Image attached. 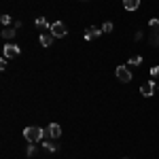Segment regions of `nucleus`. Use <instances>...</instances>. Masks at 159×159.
<instances>
[{
  "label": "nucleus",
  "instance_id": "nucleus-20",
  "mask_svg": "<svg viewBox=\"0 0 159 159\" xmlns=\"http://www.w3.org/2000/svg\"><path fill=\"white\" fill-rule=\"evenodd\" d=\"M125 159H127V157H125Z\"/></svg>",
  "mask_w": 159,
  "mask_h": 159
},
{
  "label": "nucleus",
  "instance_id": "nucleus-16",
  "mask_svg": "<svg viewBox=\"0 0 159 159\" xmlns=\"http://www.w3.org/2000/svg\"><path fill=\"white\" fill-rule=\"evenodd\" d=\"M25 153H28V155H34V153H36V147H34V142H30V144H28V151H25Z\"/></svg>",
  "mask_w": 159,
  "mask_h": 159
},
{
  "label": "nucleus",
  "instance_id": "nucleus-12",
  "mask_svg": "<svg viewBox=\"0 0 159 159\" xmlns=\"http://www.w3.org/2000/svg\"><path fill=\"white\" fill-rule=\"evenodd\" d=\"M15 36V30H13V28H4V30H2V38H13Z\"/></svg>",
  "mask_w": 159,
  "mask_h": 159
},
{
  "label": "nucleus",
  "instance_id": "nucleus-19",
  "mask_svg": "<svg viewBox=\"0 0 159 159\" xmlns=\"http://www.w3.org/2000/svg\"><path fill=\"white\" fill-rule=\"evenodd\" d=\"M0 68H2V70L7 68V57H2V60H0Z\"/></svg>",
  "mask_w": 159,
  "mask_h": 159
},
{
  "label": "nucleus",
  "instance_id": "nucleus-1",
  "mask_svg": "<svg viewBox=\"0 0 159 159\" xmlns=\"http://www.w3.org/2000/svg\"><path fill=\"white\" fill-rule=\"evenodd\" d=\"M24 138L28 142H38V140L45 138V129H40L38 125H30V127L24 129Z\"/></svg>",
  "mask_w": 159,
  "mask_h": 159
},
{
  "label": "nucleus",
  "instance_id": "nucleus-3",
  "mask_svg": "<svg viewBox=\"0 0 159 159\" xmlns=\"http://www.w3.org/2000/svg\"><path fill=\"white\" fill-rule=\"evenodd\" d=\"M115 74H117V79H119L121 83H129V81H132V72H129L127 66H117V68H115Z\"/></svg>",
  "mask_w": 159,
  "mask_h": 159
},
{
  "label": "nucleus",
  "instance_id": "nucleus-14",
  "mask_svg": "<svg viewBox=\"0 0 159 159\" xmlns=\"http://www.w3.org/2000/svg\"><path fill=\"white\" fill-rule=\"evenodd\" d=\"M102 32H112V21H106L102 25Z\"/></svg>",
  "mask_w": 159,
  "mask_h": 159
},
{
  "label": "nucleus",
  "instance_id": "nucleus-5",
  "mask_svg": "<svg viewBox=\"0 0 159 159\" xmlns=\"http://www.w3.org/2000/svg\"><path fill=\"white\" fill-rule=\"evenodd\" d=\"M21 53V49L17 47V45H4V57L9 60V57H17Z\"/></svg>",
  "mask_w": 159,
  "mask_h": 159
},
{
  "label": "nucleus",
  "instance_id": "nucleus-18",
  "mask_svg": "<svg viewBox=\"0 0 159 159\" xmlns=\"http://www.w3.org/2000/svg\"><path fill=\"white\" fill-rule=\"evenodd\" d=\"M151 76H159V66H153L151 68Z\"/></svg>",
  "mask_w": 159,
  "mask_h": 159
},
{
  "label": "nucleus",
  "instance_id": "nucleus-2",
  "mask_svg": "<svg viewBox=\"0 0 159 159\" xmlns=\"http://www.w3.org/2000/svg\"><path fill=\"white\" fill-rule=\"evenodd\" d=\"M49 30H51V34H53L55 38H64L66 34H68V28H66L64 21H55V24H51Z\"/></svg>",
  "mask_w": 159,
  "mask_h": 159
},
{
  "label": "nucleus",
  "instance_id": "nucleus-11",
  "mask_svg": "<svg viewBox=\"0 0 159 159\" xmlns=\"http://www.w3.org/2000/svg\"><path fill=\"white\" fill-rule=\"evenodd\" d=\"M36 28H51V24L45 19V17H38L36 19Z\"/></svg>",
  "mask_w": 159,
  "mask_h": 159
},
{
  "label": "nucleus",
  "instance_id": "nucleus-9",
  "mask_svg": "<svg viewBox=\"0 0 159 159\" xmlns=\"http://www.w3.org/2000/svg\"><path fill=\"white\" fill-rule=\"evenodd\" d=\"M123 7H125L127 11H136V9L140 7V0H123Z\"/></svg>",
  "mask_w": 159,
  "mask_h": 159
},
{
  "label": "nucleus",
  "instance_id": "nucleus-15",
  "mask_svg": "<svg viewBox=\"0 0 159 159\" xmlns=\"http://www.w3.org/2000/svg\"><path fill=\"white\" fill-rule=\"evenodd\" d=\"M0 24H2V25H9V24H11V17H9V15H2V17H0Z\"/></svg>",
  "mask_w": 159,
  "mask_h": 159
},
{
  "label": "nucleus",
  "instance_id": "nucleus-6",
  "mask_svg": "<svg viewBox=\"0 0 159 159\" xmlns=\"http://www.w3.org/2000/svg\"><path fill=\"white\" fill-rule=\"evenodd\" d=\"M100 34H102V30L96 28V25H89V28L85 30V38H87V40H93V38H98Z\"/></svg>",
  "mask_w": 159,
  "mask_h": 159
},
{
  "label": "nucleus",
  "instance_id": "nucleus-4",
  "mask_svg": "<svg viewBox=\"0 0 159 159\" xmlns=\"http://www.w3.org/2000/svg\"><path fill=\"white\" fill-rule=\"evenodd\" d=\"M153 91H155V83H153V81H147V83H142V85H140V93H142L144 98H151V96H153Z\"/></svg>",
  "mask_w": 159,
  "mask_h": 159
},
{
  "label": "nucleus",
  "instance_id": "nucleus-7",
  "mask_svg": "<svg viewBox=\"0 0 159 159\" xmlns=\"http://www.w3.org/2000/svg\"><path fill=\"white\" fill-rule=\"evenodd\" d=\"M47 134H49L51 138H60L61 136V127L57 125V123H51L49 127H47Z\"/></svg>",
  "mask_w": 159,
  "mask_h": 159
},
{
  "label": "nucleus",
  "instance_id": "nucleus-8",
  "mask_svg": "<svg viewBox=\"0 0 159 159\" xmlns=\"http://www.w3.org/2000/svg\"><path fill=\"white\" fill-rule=\"evenodd\" d=\"M53 34H51V32H45V34H40V45H43V47H51V45H53Z\"/></svg>",
  "mask_w": 159,
  "mask_h": 159
},
{
  "label": "nucleus",
  "instance_id": "nucleus-13",
  "mask_svg": "<svg viewBox=\"0 0 159 159\" xmlns=\"http://www.w3.org/2000/svg\"><path fill=\"white\" fill-rule=\"evenodd\" d=\"M129 64H132V66H138V64H142V55H134V57L129 60Z\"/></svg>",
  "mask_w": 159,
  "mask_h": 159
},
{
  "label": "nucleus",
  "instance_id": "nucleus-17",
  "mask_svg": "<svg viewBox=\"0 0 159 159\" xmlns=\"http://www.w3.org/2000/svg\"><path fill=\"white\" fill-rule=\"evenodd\" d=\"M148 25H151L153 30H159V19H151V21H148Z\"/></svg>",
  "mask_w": 159,
  "mask_h": 159
},
{
  "label": "nucleus",
  "instance_id": "nucleus-10",
  "mask_svg": "<svg viewBox=\"0 0 159 159\" xmlns=\"http://www.w3.org/2000/svg\"><path fill=\"white\" fill-rule=\"evenodd\" d=\"M43 148H47L49 153H55V151H57V144H55V142H49V140H45V142H43Z\"/></svg>",
  "mask_w": 159,
  "mask_h": 159
}]
</instances>
